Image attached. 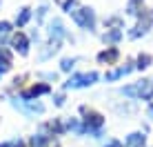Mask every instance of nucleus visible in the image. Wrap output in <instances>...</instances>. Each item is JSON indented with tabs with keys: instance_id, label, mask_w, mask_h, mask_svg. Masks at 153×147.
Instances as JSON below:
<instances>
[{
	"instance_id": "1",
	"label": "nucleus",
	"mask_w": 153,
	"mask_h": 147,
	"mask_svg": "<svg viewBox=\"0 0 153 147\" xmlns=\"http://www.w3.org/2000/svg\"><path fill=\"white\" fill-rule=\"evenodd\" d=\"M82 114H84V118H82V129L84 132H89V134H100V129H102V125H104V118H102V114H98V112H93V109H89V107H82Z\"/></svg>"
},
{
	"instance_id": "2",
	"label": "nucleus",
	"mask_w": 153,
	"mask_h": 147,
	"mask_svg": "<svg viewBox=\"0 0 153 147\" xmlns=\"http://www.w3.org/2000/svg\"><path fill=\"white\" fill-rule=\"evenodd\" d=\"M126 96H135V98H151L153 96V82L151 80H142L133 87H126L124 89Z\"/></svg>"
},
{
	"instance_id": "3",
	"label": "nucleus",
	"mask_w": 153,
	"mask_h": 147,
	"mask_svg": "<svg viewBox=\"0 0 153 147\" xmlns=\"http://www.w3.org/2000/svg\"><path fill=\"white\" fill-rule=\"evenodd\" d=\"M73 20L84 29H93V25H96V14H93L91 9L82 7V9H76V11H73Z\"/></svg>"
},
{
	"instance_id": "4",
	"label": "nucleus",
	"mask_w": 153,
	"mask_h": 147,
	"mask_svg": "<svg viewBox=\"0 0 153 147\" xmlns=\"http://www.w3.org/2000/svg\"><path fill=\"white\" fill-rule=\"evenodd\" d=\"M98 80V74L96 71H89V74H78V76L69 78V82H67V87H87V85H93V82Z\"/></svg>"
},
{
	"instance_id": "5",
	"label": "nucleus",
	"mask_w": 153,
	"mask_h": 147,
	"mask_svg": "<svg viewBox=\"0 0 153 147\" xmlns=\"http://www.w3.org/2000/svg\"><path fill=\"white\" fill-rule=\"evenodd\" d=\"M51 136L53 134H47L45 129H42L40 134H33L29 140V147H49L51 145Z\"/></svg>"
},
{
	"instance_id": "6",
	"label": "nucleus",
	"mask_w": 153,
	"mask_h": 147,
	"mask_svg": "<svg viewBox=\"0 0 153 147\" xmlns=\"http://www.w3.org/2000/svg\"><path fill=\"white\" fill-rule=\"evenodd\" d=\"M144 145H146V136L142 132L129 134V136H126V140H124V147H144Z\"/></svg>"
},
{
	"instance_id": "7",
	"label": "nucleus",
	"mask_w": 153,
	"mask_h": 147,
	"mask_svg": "<svg viewBox=\"0 0 153 147\" xmlns=\"http://www.w3.org/2000/svg\"><path fill=\"white\" fill-rule=\"evenodd\" d=\"M11 45H13V49L16 51H20V54H27V49H29V43H27V36H25V34H20V31H18V34H13V38H11Z\"/></svg>"
},
{
	"instance_id": "8",
	"label": "nucleus",
	"mask_w": 153,
	"mask_h": 147,
	"mask_svg": "<svg viewBox=\"0 0 153 147\" xmlns=\"http://www.w3.org/2000/svg\"><path fill=\"white\" fill-rule=\"evenodd\" d=\"M47 92H49V87H47V85H33V87H29V89H25V92H22V98H25V100H31V98L40 96V94H47Z\"/></svg>"
},
{
	"instance_id": "9",
	"label": "nucleus",
	"mask_w": 153,
	"mask_h": 147,
	"mask_svg": "<svg viewBox=\"0 0 153 147\" xmlns=\"http://www.w3.org/2000/svg\"><path fill=\"white\" fill-rule=\"evenodd\" d=\"M9 67H11V56L7 49H0V74H4Z\"/></svg>"
},
{
	"instance_id": "10",
	"label": "nucleus",
	"mask_w": 153,
	"mask_h": 147,
	"mask_svg": "<svg viewBox=\"0 0 153 147\" xmlns=\"http://www.w3.org/2000/svg\"><path fill=\"white\" fill-rule=\"evenodd\" d=\"M102 62H113L115 58H118V49H109V51H102V54L98 56Z\"/></svg>"
},
{
	"instance_id": "11",
	"label": "nucleus",
	"mask_w": 153,
	"mask_h": 147,
	"mask_svg": "<svg viewBox=\"0 0 153 147\" xmlns=\"http://www.w3.org/2000/svg\"><path fill=\"white\" fill-rule=\"evenodd\" d=\"M129 69H131V67H120V69H115V71H111V74H107V78H109V80H115L118 76H122V74H126Z\"/></svg>"
},
{
	"instance_id": "12",
	"label": "nucleus",
	"mask_w": 153,
	"mask_h": 147,
	"mask_svg": "<svg viewBox=\"0 0 153 147\" xmlns=\"http://www.w3.org/2000/svg\"><path fill=\"white\" fill-rule=\"evenodd\" d=\"M27 20H29V9H22V14H20V18H18V27H22Z\"/></svg>"
},
{
	"instance_id": "13",
	"label": "nucleus",
	"mask_w": 153,
	"mask_h": 147,
	"mask_svg": "<svg viewBox=\"0 0 153 147\" xmlns=\"http://www.w3.org/2000/svg\"><path fill=\"white\" fill-rule=\"evenodd\" d=\"M58 4H60L62 9H71V4H73V0H56Z\"/></svg>"
},
{
	"instance_id": "14",
	"label": "nucleus",
	"mask_w": 153,
	"mask_h": 147,
	"mask_svg": "<svg viewBox=\"0 0 153 147\" xmlns=\"http://www.w3.org/2000/svg\"><path fill=\"white\" fill-rule=\"evenodd\" d=\"M9 29H11V25H9V22H0V34H7Z\"/></svg>"
},
{
	"instance_id": "15",
	"label": "nucleus",
	"mask_w": 153,
	"mask_h": 147,
	"mask_svg": "<svg viewBox=\"0 0 153 147\" xmlns=\"http://www.w3.org/2000/svg\"><path fill=\"white\" fill-rule=\"evenodd\" d=\"M71 65H73V60H71V58L62 60V69H65V71H67V69H71Z\"/></svg>"
},
{
	"instance_id": "16",
	"label": "nucleus",
	"mask_w": 153,
	"mask_h": 147,
	"mask_svg": "<svg viewBox=\"0 0 153 147\" xmlns=\"http://www.w3.org/2000/svg\"><path fill=\"white\" fill-rule=\"evenodd\" d=\"M149 60H151L149 56H140V60H138L140 65H138V67H146V62H149Z\"/></svg>"
},
{
	"instance_id": "17",
	"label": "nucleus",
	"mask_w": 153,
	"mask_h": 147,
	"mask_svg": "<svg viewBox=\"0 0 153 147\" xmlns=\"http://www.w3.org/2000/svg\"><path fill=\"white\" fill-rule=\"evenodd\" d=\"M104 147H122V143H120V140H109Z\"/></svg>"
},
{
	"instance_id": "18",
	"label": "nucleus",
	"mask_w": 153,
	"mask_h": 147,
	"mask_svg": "<svg viewBox=\"0 0 153 147\" xmlns=\"http://www.w3.org/2000/svg\"><path fill=\"white\" fill-rule=\"evenodd\" d=\"M0 147H11V143H0Z\"/></svg>"
},
{
	"instance_id": "19",
	"label": "nucleus",
	"mask_w": 153,
	"mask_h": 147,
	"mask_svg": "<svg viewBox=\"0 0 153 147\" xmlns=\"http://www.w3.org/2000/svg\"><path fill=\"white\" fill-rule=\"evenodd\" d=\"M149 116H151V118H153V107H151V109H149Z\"/></svg>"
}]
</instances>
